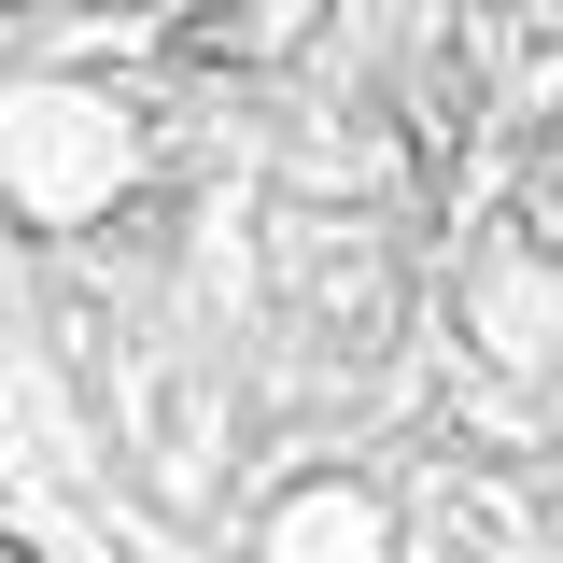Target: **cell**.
I'll list each match as a JSON object with an SVG mask.
<instances>
[{
  "mask_svg": "<svg viewBox=\"0 0 563 563\" xmlns=\"http://www.w3.org/2000/svg\"><path fill=\"white\" fill-rule=\"evenodd\" d=\"M128 184H141V113L113 85H70V70L0 85V211L14 225H99Z\"/></svg>",
  "mask_w": 563,
  "mask_h": 563,
  "instance_id": "1",
  "label": "cell"
},
{
  "mask_svg": "<svg viewBox=\"0 0 563 563\" xmlns=\"http://www.w3.org/2000/svg\"><path fill=\"white\" fill-rule=\"evenodd\" d=\"M465 339H479L493 380H521V395H550L563 380V282L536 268V254H493L479 296H465Z\"/></svg>",
  "mask_w": 563,
  "mask_h": 563,
  "instance_id": "2",
  "label": "cell"
},
{
  "mask_svg": "<svg viewBox=\"0 0 563 563\" xmlns=\"http://www.w3.org/2000/svg\"><path fill=\"white\" fill-rule=\"evenodd\" d=\"M268 563H395V507L366 479H296L268 507Z\"/></svg>",
  "mask_w": 563,
  "mask_h": 563,
  "instance_id": "3",
  "label": "cell"
}]
</instances>
